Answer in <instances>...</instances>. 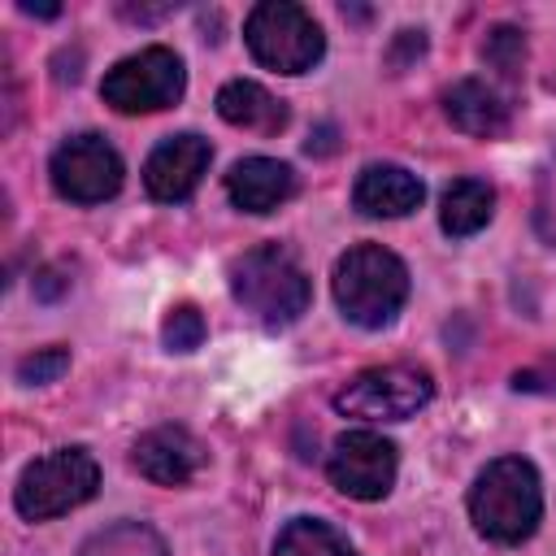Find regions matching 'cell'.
Listing matches in <instances>:
<instances>
[{
	"mask_svg": "<svg viewBox=\"0 0 556 556\" xmlns=\"http://www.w3.org/2000/svg\"><path fill=\"white\" fill-rule=\"evenodd\" d=\"M78 556H169L161 534L143 521H117V526H104L96 530Z\"/></svg>",
	"mask_w": 556,
	"mask_h": 556,
	"instance_id": "cell-18",
	"label": "cell"
},
{
	"mask_svg": "<svg viewBox=\"0 0 556 556\" xmlns=\"http://www.w3.org/2000/svg\"><path fill=\"white\" fill-rule=\"evenodd\" d=\"M204 334H208V326H204V313L195 304H174L161 321V339L169 352H195L204 343Z\"/></svg>",
	"mask_w": 556,
	"mask_h": 556,
	"instance_id": "cell-20",
	"label": "cell"
},
{
	"mask_svg": "<svg viewBox=\"0 0 556 556\" xmlns=\"http://www.w3.org/2000/svg\"><path fill=\"white\" fill-rule=\"evenodd\" d=\"M65 369H70V352H65V348H39L35 356H26V361L17 365V382H26V387L56 382Z\"/></svg>",
	"mask_w": 556,
	"mask_h": 556,
	"instance_id": "cell-22",
	"label": "cell"
},
{
	"mask_svg": "<svg viewBox=\"0 0 556 556\" xmlns=\"http://www.w3.org/2000/svg\"><path fill=\"white\" fill-rule=\"evenodd\" d=\"M513 387L517 391H530V395H556V352L543 356V361H534V365H526V369H517L513 374Z\"/></svg>",
	"mask_w": 556,
	"mask_h": 556,
	"instance_id": "cell-23",
	"label": "cell"
},
{
	"mask_svg": "<svg viewBox=\"0 0 556 556\" xmlns=\"http://www.w3.org/2000/svg\"><path fill=\"white\" fill-rule=\"evenodd\" d=\"M208 161H213V148H208L204 135H195V130L169 135L143 161V187H148L152 200L178 204L200 187V178L208 174Z\"/></svg>",
	"mask_w": 556,
	"mask_h": 556,
	"instance_id": "cell-10",
	"label": "cell"
},
{
	"mask_svg": "<svg viewBox=\"0 0 556 556\" xmlns=\"http://www.w3.org/2000/svg\"><path fill=\"white\" fill-rule=\"evenodd\" d=\"M274 556H361L330 521L321 517H291L278 539H274Z\"/></svg>",
	"mask_w": 556,
	"mask_h": 556,
	"instance_id": "cell-17",
	"label": "cell"
},
{
	"mask_svg": "<svg viewBox=\"0 0 556 556\" xmlns=\"http://www.w3.org/2000/svg\"><path fill=\"white\" fill-rule=\"evenodd\" d=\"M426 187L413 169L404 165H365L356 187H352V204L365 213V217H408L417 204H421Z\"/></svg>",
	"mask_w": 556,
	"mask_h": 556,
	"instance_id": "cell-14",
	"label": "cell"
},
{
	"mask_svg": "<svg viewBox=\"0 0 556 556\" xmlns=\"http://www.w3.org/2000/svg\"><path fill=\"white\" fill-rule=\"evenodd\" d=\"M52 191L70 204H104L122 191L126 165L104 135H70L48 161Z\"/></svg>",
	"mask_w": 556,
	"mask_h": 556,
	"instance_id": "cell-8",
	"label": "cell"
},
{
	"mask_svg": "<svg viewBox=\"0 0 556 556\" xmlns=\"http://www.w3.org/2000/svg\"><path fill=\"white\" fill-rule=\"evenodd\" d=\"M482 61H486L500 78L517 83V78H521V65H526V35H521L517 26H495V30L486 35V43H482Z\"/></svg>",
	"mask_w": 556,
	"mask_h": 556,
	"instance_id": "cell-19",
	"label": "cell"
},
{
	"mask_svg": "<svg viewBox=\"0 0 556 556\" xmlns=\"http://www.w3.org/2000/svg\"><path fill=\"white\" fill-rule=\"evenodd\" d=\"M248 52L278 74H308L326 56V35L308 9L291 0H261L243 22Z\"/></svg>",
	"mask_w": 556,
	"mask_h": 556,
	"instance_id": "cell-5",
	"label": "cell"
},
{
	"mask_svg": "<svg viewBox=\"0 0 556 556\" xmlns=\"http://www.w3.org/2000/svg\"><path fill=\"white\" fill-rule=\"evenodd\" d=\"M182 91H187L182 56L165 43H148V48L122 56L100 83L104 104H113L117 113H161V109L178 104Z\"/></svg>",
	"mask_w": 556,
	"mask_h": 556,
	"instance_id": "cell-6",
	"label": "cell"
},
{
	"mask_svg": "<svg viewBox=\"0 0 556 556\" xmlns=\"http://www.w3.org/2000/svg\"><path fill=\"white\" fill-rule=\"evenodd\" d=\"M226 195L243 213H274L295 195V174L287 161L274 156H243L226 174Z\"/></svg>",
	"mask_w": 556,
	"mask_h": 556,
	"instance_id": "cell-12",
	"label": "cell"
},
{
	"mask_svg": "<svg viewBox=\"0 0 556 556\" xmlns=\"http://www.w3.org/2000/svg\"><path fill=\"white\" fill-rule=\"evenodd\" d=\"M434 400V378L421 365H374L334 391V408L361 421H404Z\"/></svg>",
	"mask_w": 556,
	"mask_h": 556,
	"instance_id": "cell-7",
	"label": "cell"
},
{
	"mask_svg": "<svg viewBox=\"0 0 556 556\" xmlns=\"http://www.w3.org/2000/svg\"><path fill=\"white\" fill-rule=\"evenodd\" d=\"M469 521L491 543H526L543 521V482L526 456L491 460L469 486Z\"/></svg>",
	"mask_w": 556,
	"mask_h": 556,
	"instance_id": "cell-1",
	"label": "cell"
},
{
	"mask_svg": "<svg viewBox=\"0 0 556 556\" xmlns=\"http://www.w3.org/2000/svg\"><path fill=\"white\" fill-rule=\"evenodd\" d=\"M217 117L239 126V130L274 135V130L287 126V104L278 96H269L261 83H252V78H230L217 91Z\"/></svg>",
	"mask_w": 556,
	"mask_h": 556,
	"instance_id": "cell-15",
	"label": "cell"
},
{
	"mask_svg": "<svg viewBox=\"0 0 556 556\" xmlns=\"http://www.w3.org/2000/svg\"><path fill=\"white\" fill-rule=\"evenodd\" d=\"M334 304L361 330H382L408 300V265L382 243H356L334 261Z\"/></svg>",
	"mask_w": 556,
	"mask_h": 556,
	"instance_id": "cell-2",
	"label": "cell"
},
{
	"mask_svg": "<svg viewBox=\"0 0 556 556\" xmlns=\"http://www.w3.org/2000/svg\"><path fill=\"white\" fill-rule=\"evenodd\" d=\"M22 13H39V17H56L61 9H56V4H30V0H26V4H22Z\"/></svg>",
	"mask_w": 556,
	"mask_h": 556,
	"instance_id": "cell-24",
	"label": "cell"
},
{
	"mask_svg": "<svg viewBox=\"0 0 556 556\" xmlns=\"http://www.w3.org/2000/svg\"><path fill=\"white\" fill-rule=\"evenodd\" d=\"M400 452L378 430H348L326 456V478L348 500H382L395 486Z\"/></svg>",
	"mask_w": 556,
	"mask_h": 556,
	"instance_id": "cell-9",
	"label": "cell"
},
{
	"mask_svg": "<svg viewBox=\"0 0 556 556\" xmlns=\"http://www.w3.org/2000/svg\"><path fill=\"white\" fill-rule=\"evenodd\" d=\"M230 291L235 300L269 330L300 321V313L313 300L308 274L295 265V256L278 243H261L252 252H243L230 265Z\"/></svg>",
	"mask_w": 556,
	"mask_h": 556,
	"instance_id": "cell-3",
	"label": "cell"
},
{
	"mask_svg": "<svg viewBox=\"0 0 556 556\" xmlns=\"http://www.w3.org/2000/svg\"><path fill=\"white\" fill-rule=\"evenodd\" d=\"M100 486V465L87 447H56L30 460L13 486V508L26 521H52L78 504H87Z\"/></svg>",
	"mask_w": 556,
	"mask_h": 556,
	"instance_id": "cell-4",
	"label": "cell"
},
{
	"mask_svg": "<svg viewBox=\"0 0 556 556\" xmlns=\"http://www.w3.org/2000/svg\"><path fill=\"white\" fill-rule=\"evenodd\" d=\"M495 213V191L491 182L482 178H456L447 191H443V204H439V226L452 235V239H469L478 235Z\"/></svg>",
	"mask_w": 556,
	"mask_h": 556,
	"instance_id": "cell-16",
	"label": "cell"
},
{
	"mask_svg": "<svg viewBox=\"0 0 556 556\" xmlns=\"http://www.w3.org/2000/svg\"><path fill=\"white\" fill-rule=\"evenodd\" d=\"M534 230L543 243L556 248V156L534 178Z\"/></svg>",
	"mask_w": 556,
	"mask_h": 556,
	"instance_id": "cell-21",
	"label": "cell"
},
{
	"mask_svg": "<svg viewBox=\"0 0 556 556\" xmlns=\"http://www.w3.org/2000/svg\"><path fill=\"white\" fill-rule=\"evenodd\" d=\"M443 113H447V122H452L456 130H465V135H473V139H500V135L508 130V122H513L508 100H504L491 83H482V78H460V83H452V87L443 91Z\"/></svg>",
	"mask_w": 556,
	"mask_h": 556,
	"instance_id": "cell-13",
	"label": "cell"
},
{
	"mask_svg": "<svg viewBox=\"0 0 556 556\" xmlns=\"http://www.w3.org/2000/svg\"><path fill=\"white\" fill-rule=\"evenodd\" d=\"M130 460H135V469L148 482H156V486H182V482H191L200 473L204 447L182 426H152L148 434L135 439Z\"/></svg>",
	"mask_w": 556,
	"mask_h": 556,
	"instance_id": "cell-11",
	"label": "cell"
}]
</instances>
